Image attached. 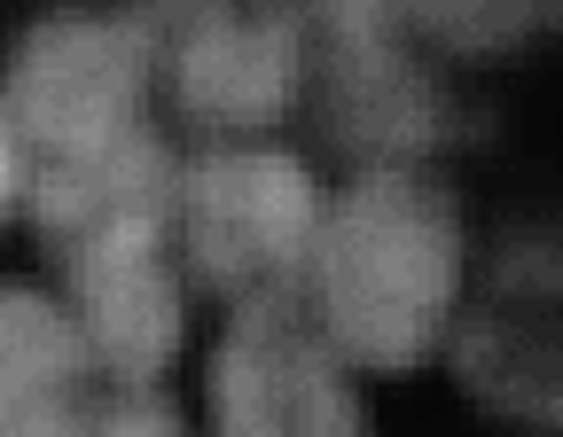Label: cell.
<instances>
[{
    "label": "cell",
    "mask_w": 563,
    "mask_h": 437,
    "mask_svg": "<svg viewBox=\"0 0 563 437\" xmlns=\"http://www.w3.org/2000/svg\"><path fill=\"white\" fill-rule=\"evenodd\" d=\"M102 399V359L79 313L40 289H0V437H95Z\"/></svg>",
    "instance_id": "cell-10"
},
{
    "label": "cell",
    "mask_w": 563,
    "mask_h": 437,
    "mask_svg": "<svg viewBox=\"0 0 563 437\" xmlns=\"http://www.w3.org/2000/svg\"><path fill=\"white\" fill-rule=\"evenodd\" d=\"M313 87V117L336 141L344 157L361 165H415L446 149L462 133V110L446 102V87L407 55V40H376V47H352L306 70Z\"/></svg>",
    "instance_id": "cell-8"
},
{
    "label": "cell",
    "mask_w": 563,
    "mask_h": 437,
    "mask_svg": "<svg viewBox=\"0 0 563 437\" xmlns=\"http://www.w3.org/2000/svg\"><path fill=\"white\" fill-rule=\"evenodd\" d=\"M258 16H274L282 32L298 40L306 70L352 47H376V40H407V0H251Z\"/></svg>",
    "instance_id": "cell-12"
},
{
    "label": "cell",
    "mask_w": 563,
    "mask_h": 437,
    "mask_svg": "<svg viewBox=\"0 0 563 437\" xmlns=\"http://www.w3.org/2000/svg\"><path fill=\"white\" fill-rule=\"evenodd\" d=\"M24 195H32V141H24L9 94H0V218H9Z\"/></svg>",
    "instance_id": "cell-14"
},
{
    "label": "cell",
    "mask_w": 563,
    "mask_h": 437,
    "mask_svg": "<svg viewBox=\"0 0 563 437\" xmlns=\"http://www.w3.org/2000/svg\"><path fill=\"white\" fill-rule=\"evenodd\" d=\"M462 305V211L415 165H368L329 211L306 266V313L344 368H422Z\"/></svg>",
    "instance_id": "cell-1"
},
{
    "label": "cell",
    "mask_w": 563,
    "mask_h": 437,
    "mask_svg": "<svg viewBox=\"0 0 563 437\" xmlns=\"http://www.w3.org/2000/svg\"><path fill=\"white\" fill-rule=\"evenodd\" d=\"M95 437H188V429H180L173 399H157V383H118V391L102 399Z\"/></svg>",
    "instance_id": "cell-13"
},
{
    "label": "cell",
    "mask_w": 563,
    "mask_h": 437,
    "mask_svg": "<svg viewBox=\"0 0 563 437\" xmlns=\"http://www.w3.org/2000/svg\"><path fill=\"white\" fill-rule=\"evenodd\" d=\"M321 188L282 149H203L180 165V243L211 298L266 305L306 298V266L321 243Z\"/></svg>",
    "instance_id": "cell-2"
},
{
    "label": "cell",
    "mask_w": 563,
    "mask_h": 437,
    "mask_svg": "<svg viewBox=\"0 0 563 437\" xmlns=\"http://www.w3.org/2000/svg\"><path fill=\"white\" fill-rule=\"evenodd\" d=\"M32 218L47 250H79V243H102V235H173L180 218V157L150 125H133L102 149H79V157H40L32 165Z\"/></svg>",
    "instance_id": "cell-7"
},
{
    "label": "cell",
    "mask_w": 563,
    "mask_h": 437,
    "mask_svg": "<svg viewBox=\"0 0 563 437\" xmlns=\"http://www.w3.org/2000/svg\"><path fill=\"white\" fill-rule=\"evenodd\" d=\"M462 383L509 422L563 429V243H517L485 305L454 328Z\"/></svg>",
    "instance_id": "cell-6"
},
{
    "label": "cell",
    "mask_w": 563,
    "mask_h": 437,
    "mask_svg": "<svg viewBox=\"0 0 563 437\" xmlns=\"http://www.w3.org/2000/svg\"><path fill=\"white\" fill-rule=\"evenodd\" d=\"M211 429L220 437H368L344 359L306 298L235 305L211 351Z\"/></svg>",
    "instance_id": "cell-4"
},
{
    "label": "cell",
    "mask_w": 563,
    "mask_h": 437,
    "mask_svg": "<svg viewBox=\"0 0 563 437\" xmlns=\"http://www.w3.org/2000/svg\"><path fill=\"white\" fill-rule=\"evenodd\" d=\"M150 79H157V55H150V32L133 24V9L118 16L63 9L32 24V40L16 47L9 110L40 157H79L141 125Z\"/></svg>",
    "instance_id": "cell-3"
},
{
    "label": "cell",
    "mask_w": 563,
    "mask_h": 437,
    "mask_svg": "<svg viewBox=\"0 0 563 437\" xmlns=\"http://www.w3.org/2000/svg\"><path fill=\"white\" fill-rule=\"evenodd\" d=\"M79 328L110 383H157L180 351V281L165 258V235H102L63 250Z\"/></svg>",
    "instance_id": "cell-9"
},
{
    "label": "cell",
    "mask_w": 563,
    "mask_h": 437,
    "mask_svg": "<svg viewBox=\"0 0 563 437\" xmlns=\"http://www.w3.org/2000/svg\"><path fill=\"white\" fill-rule=\"evenodd\" d=\"M407 24L446 55H509L563 24V0H407Z\"/></svg>",
    "instance_id": "cell-11"
},
{
    "label": "cell",
    "mask_w": 563,
    "mask_h": 437,
    "mask_svg": "<svg viewBox=\"0 0 563 437\" xmlns=\"http://www.w3.org/2000/svg\"><path fill=\"white\" fill-rule=\"evenodd\" d=\"M133 24L150 32L157 79L173 87V110L211 133L274 125L306 87V55L258 9L235 0H133Z\"/></svg>",
    "instance_id": "cell-5"
}]
</instances>
